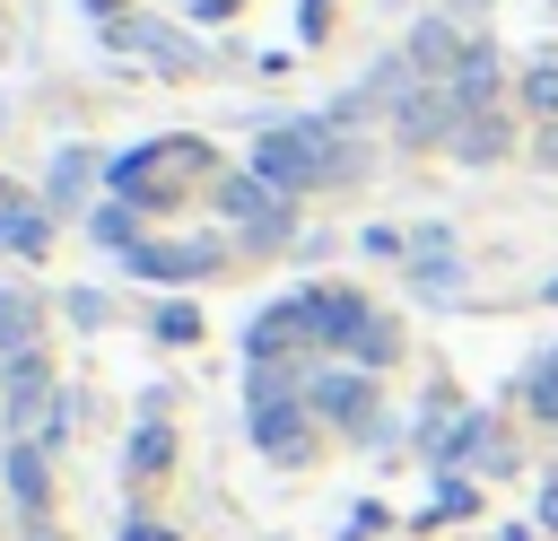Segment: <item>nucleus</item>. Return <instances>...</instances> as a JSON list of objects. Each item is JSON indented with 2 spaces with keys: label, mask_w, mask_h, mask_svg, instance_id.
I'll return each instance as SVG.
<instances>
[{
  "label": "nucleus",
  "mask_w": 558,
  "mask_h": 541,
  "mask_svg": "<svg viewBox=\"0 0 558 541\" xmlns=\"http://www.w3.org/2000/svg\"><path fill=\"white\" fill-rule=\"evenodd\" d=\"M87 9H96V17H105V26H122V0H87Z\"/></svg>",
  "instance_id": "24"
},
{
  "label": "nucleus",
  "mask_w": 558,
  "mask_h": 541,
  "mask_svg": "<svg viewBox=\"0 0 558 541\" xmlns=\"http://www.w3.org/2000/svg\"><path fill=\"white\" fill-rule=\"evenodd\" d=\"M549 157H558V122H549Z\"/></svg>",
  "instance_id": "26"
},
{
  "label": "nucleus",
  "mask_w": 558,
  "mask_h": 541,
  "mask_svg": "<svg viewBox=\"0 0 558 541\" xmlns=\"http://www.w3.org/2000/svg\"><path fill=\"white\" fill-rule=\"evenodd\" d=\"M480 445H488V419H462V428H453V436H445L436 454H445V462H471ZM488 454H497V445H488Z\"/></svg>",
  "instance_id": "17"
},
{
  "label": "nucleus",
  "mask_w": 558,
  "mask_h": 541,
  "mask_svg": "<svg viewBox=\"0 0 558 541\" xmlns=\"http://www.w3.org/2000/svg\"><path fill=\"white\" fill-rule=\"evenodd\" d=\"M462 52H471V44H453V26H418V35H410V61H418V70H462Z\"/></svg>",
  "instance_id": "12"
},
{
  "label": "nucleus",
  "mask_w": 558,
  "mask_h": 541,
  "mask_svg": "<svg viewBox=\"0 0 558 541\" xmlns=\"http://www.w3.org/2000/svg\"><path fill=\"white\" fill-rule=\"evenodd\" d=\"M549 297H558V279H549Z\"/></svg>",
  "instance_id": "27"
},
{
  "label": "nucleus",
  "mask_w": 558,
  "mask_h": 541,
  "mask_svg": "<svg viewBox=\"0 0 558 541\" xmlns=\"http://www.w3.org/2000/svg\"><path fill=\"white\" fill-rule=\"evenodd\" d=\"M9 489H17L26 515H44V489H52V480H44V445H26V436L9 445Z\"/></svg>",
  "instance_id": "9"
},
{
  "label": "nucleus",
  "mask_w": 558,
  "mask_h": 541,
  "mask_svg": "<svg viewBox=\"0 0 558 541\" xmlns=\"http://www.w3.org/2000/svg\"><path fill=\"white\" fill-rule=\"evenodd\" d=\"M96 236H105V244H122V253H131V209H122V201H113V209H96Z\"/></svg>",
  "instance_id": "20"
},
{
  "label": "nucleus",
  "mask_w": 558,
  "mask_h": 541,
  "mask_svg": "<svg viewBox=\"0 0 558 541\" xmlns=\"http://www.w3.org/2000/svg\"><path fill=\"white\" fill-rule=\"evenodd\" d=\"M122 541H174L166 524H122Z\"/></svg>",
  "instance_id": "22"
},
{
  "label": "nucleus",
  "mask_w": 558,
  "mask_h": 541,
  "mask_svg": "<svg viewBox=\"0 0 558 541\" xmlns=\"http://www.w3.org/2000/svg\"><path fill=\"white\" fill-rule=\"evenodd\" d=\"M296 26H305V35H323V26H331V0H305V9H296Z\"/></svg>",
  "instance_id": "21"
},
{
  "label": "nucleus",
  "mask_w": 558,
  "mask_h": 541,
  "mask_svg": "<svg viewBox=\"0 0 558 541\" xmlns=\"http://www.w3.org/2000/svg\"><path fill=\"white\" fill-rule=\"evenodd\" d=\"M523 401H532L541 419H558V349H549V358H541V366L523 375Z\"/></svg>",
  "instance_id": "15"
},
{
  "label": "nucleus",
  "mask_w": 558,
  "mask_h": 541,
  "mask_svg": "<svg viewBox=\"0 0 558 541\" xmlns=\"http://www.w3.org/2000/svg\"><path fill=\"white\" fill-rule=\"evenodd\" d=\"M253 175H262L270 192L340 183V175H349V140H340V122H279V131H262V148H253Z\"/></svg>",
  "instance_id": "1"
},
{
  "label": "nucleus",
  "mask_w": 558,
  "mask_h": 541,
  "mask_svg": "<svg viewBox=\"0 0 558 541\" xmlns=\"http://www.w3.org/2000/svg\"><path fill=\"white\" fill-rule=\"evenodd\" d=\"M541 524H558V480H549V489H541Z\"/></svg>",
  "instance_id": "25"
},
{
  "label": "nucleus",
  "mask_w": 558,
  "mask_h": 541,
  "mask_svg": "<svg viewBox=\"0 0 558 541\" xmlns=\"http://www.w3.org/2000/svg\"><path fill=\"white\" fill-rule=\"evenodd\" d=\"M0 244H9V253H44V244H52L44 209H26V201H0Z\"/></svg>",
  "instance_id": "10"
},
{
  "label": "nucleus",
  "mask_w": 558,
  "mask_h": 541,
  "mask_svg": "<svg viewBox=\"0 0 558 541\" xmlns=\"http://www.w3.org/2000/svg\"><path fill=\"white\" fill-rule=\"evenodd\" d=\"M305 323H314V340H331V349H349V340L375 332L366 297H349V288H305Z\"/></svg>",
  "instance_id": "5"
},
{
  "label": "nucleus",
  "mask_w": 558,
  "mask_h": 541,
  "mask_svg": "<svg viewBox=\"0 0 558 541\" xmlns=\"http://www.w3.org/2000/svg\"><path fill=\"white\" fill-rule=\"evenodd\" d=\"M523 96H532V105H541V113H549V122H558V61H541V70H532V79H523Z\"/></svg>",
  "instance_id": "18"
},
{
  "label": "nucleus",
  "mask_w": 558,
  "mask_h": 541,
  "mask_svg": "<svg viewBox=\"0 0 558 541\" xmlns=\"http://www.w3.org/2000/svg\"><path fill=\"white\" fill-rule=\"evenodd\" d=\"M253 445L262 454H305V428H296V393H288V375H270V366H253Z\"/></svg>",
  "instance_id": "3"
},
{
  "label": "nucleus",
  "mask_w": 558,
  "mask_h": 541,
  "mask_svg": "<svg viewBox=\"0 0 558 541\" xmlns=\"http://www.w3.org/2000/svg\"><path fill=\"white\" fill-rule=\"evenodd\" d=\"M0 393H9V428H35L44 436V419H52V366H44V349H17Z\"/></svg>",
  "instance_id": "4"
},
{
  "label": "nucleus",
  "mask_w": 558,
  "mask_h": 541,
  "mask_svg": "<svg viewBox=\"0 0 558 541\" xmlns=\"http://www.w3.org/2000/svg\"><path fill=\"white\" fill-rule=\"evenodd\" d=\"M87 175H96V157H87V148H61V157H52V183H44V201H52V209H70V201L87 192Z\"/></svg>",
  "instance_id": "11"
},
{
  "label": "nucleus",
  "mask_w": 558,
  "mask_h": 541,
  "mask_svg": "<svg viewBox=\"0 0 558 541\" xmlns=\"http://www.w3.org/2000/svg\"><path fill=\"white\" fill-rule=\"evenodd\" d=\"M131 270L140 279H209L218 244H131Z\"/></svg>",
  "instance_id": "7"
},
{
  "label": "nucleus",
  "mask_w": 558,
  "mask_h": 541,
  "mask_svg": "<svg viewBox=\"0 0 558 541\" xmlns=\"http://www.w3.org/2000/svg\"><path fill=\"white\" fill-rule=\"evenodd\" d=\"M201 166H209V148H201V140H157V148L113 157V192H131V201H174V183H183V175H201Z\"/></svg>",
  "instance_id": "2"
},
{
  "label": "nucleus",
  "mask_w": 558,
  "mask_h": 541,
  "mask_svg": "<svg viewBox=\"0 0 558 541\" xmlns=\"http://www.w3.org/2000/svg\"><path fill=\"white\" fill-rule=\"evenodd\" d=\"M166 454H174V436H166V428L148 419V428L131 436V471H166Z\"/></svg>",
  "instance_id": "16"
},
{
  "label": "nucleus",
  "mask_w": 558,
  "mask_h": 541,
  "mask_svg": "<svg viewBox=\"0 0 558 541\" xmlns=\"http://www.w3.org/2000/svg\"><path fill=\"white\" fill-rule=\"evenodd\" d=\"M305 401H314L331 428H375V384H366V375H349V366L314 375V384H305Z\"/></svg>",
  "instance_id": "6"
},
{
  "label": "nucleus",
  "mask_w": 558,
  "mask_h": 541,
  "mask_svg": "<svg viewBox=\"0 0 558 541\" xmlns=\"http://www.w3.org/2000/svg\"><path fill=\"white\" fill-rule=\"evenodd\" d=\"M453 148H462V157H497V148H506V131H497V113H488V122H480V113H462V131H453Z\"/></svg>",
  "instance_id": "14"
},
{
  "label": "nucleus",
  "mask_w": 558,
  "mask_h": 541,
  "mask_svg": "<svg viewBox=\"0 0 558 541\" xmlns=\"http://www.w3.org/2000/svg\"><path fill=\"white\" fill-rule=\"evenodd\" d=\"M0 349H9V358L35 349V305H26V297H0Z\"/></svg>",
  "instance_id": "13"
},
{
  "label": "nucleus",
  "mask_w": 558,
  "mask_h": 541,
  "mask_svg": "<svg viewBox=\"0 0 558 541\" xmlns=\"http://www.w3.org/2000/svg\"><path fill=\"white\" fill-rule=\"evenodd\" d=\"M183 9H192V17H227L235 0H183Z\"/></svg>",
  "instance_id": "23"
},
{
  "label": "nucleus",
  "mask_w": 558,
  "mask_h": 541,
  "mask_svg": "<svg viewBox=\"0 0 558 541\" xmlns=\"http://www.w3.org/2000/svg\"><path fill=\"white\" fill-rule=\"evenodd\" d=\"M445 96H453L462 113H480V105L497 96V52H488V44H471V52H462V70L445 79Z\"/></svg>",
  "instance_id": "8"
},
{
  "label": "nucleus",
  "mask_w": 558,
  "mask_h": 541,
  "mask_svg": "<svg viewBox=\"0 0 558 541\" xmlns=\"http://www.w3.org/2000/svg\"><path fill=\"white\" fill-rule=\"evenodd\" d=\"M157 340H201V314H192V305H166V314H157Z\"/></svg>",
  "instance_id": "19"
}]
</instances>
